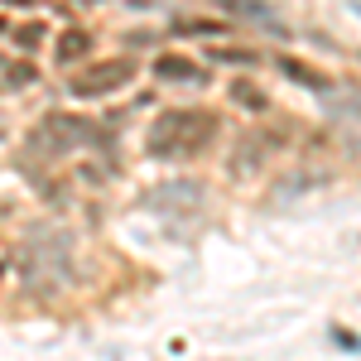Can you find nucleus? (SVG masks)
Masks as SVG:
<instances>
[{
    "label": "nucleus",
    "mask_w": 361,
    "mask_h": 361,
    "mask_svg": "<svg viewBox=\"0 0 361 361\" xmlns=\"http://www.w3.org/2000/svg\"><path fill=\"white\" fill-rule=\"evenodd\" d=\"M217 140V116L212 111H193V106H173V111H159L154 126H149V154L154 159H169V154H197Z\"/></svg>",
    "instance_id": "obj_1"
},
{
    "label": "nucleus",
    "mask_w": 361,
    "mask_h": 361,
    "mask_svg": "<svg viewBox=\"0 0 361 361\" xmlns=\"http://www.w3.org/2000/svg\"><path fill=\"white\" fill-rule=\"evenodd\" d=\"M87 140H97V126L82 121V116H68V111H54L39 121V130H29V145L39 154H63V149H78Z\"/></svg>",
    "instance_id": "obj_2"
},
{
    "label": "nucleus",
    "mask_w": 361,
    "mask_h": 361,
    "mask_svg": "<svg viewBox=\"0 0 361 361\" xmlns=\"http://www.w3.org/2000/svg\"><path fill=\"white\" fill-rule=\"evenodd\" d=\"M135 63L130 58H111V63H92V68H82V73H73V82H68V92L73 97H82V102H92V97H111V92H121L126 82H135Z\"/></svg>",
    "instance_id": "obj_3"
},
{
    "label": "nucleus",
    "mask_w": 361,
    "mask_h": 361,
    "mask_svg": "<svg viewBox=\"0 0 361 361\" xmlns=\"http://www.w3.org/2000/svg\"><path fill=\"white\" fill-rule=\"evenodd\" d=\"M226 97H231L236 106H246V111H265V106H270V97H265L260 87L250 82V78H236V82H226Z\"/></svg>",
    "instance_id": "obj_4"
},
{
    "label": "nucleus",
    "mask_w": 361,
    "mask_h": 361,
    "mask_svg": "<svg viewBox=\"0 0 361 361\" xmlns=\"http://www.w3.org/2000/svg\"><path fill=\"white\" fill-rule=\"evenodd\" d=\"M154 73H159V78H169V82H183V78H188V82H197V78H202L193 63H188V58H178V54H164L159 63H154Z\"/></svg>",
    "instance_id": "obj_5"
},
{
    "label": "nucleus",
    "mask_w": 361,
    "mask_h": 361,
    "mask_svg": "<svg viewBox=\"0 0 361 361\" xmlns=\"http://www.w3.org/2000/svg\"><path fill=\"white\" fill-rule=\"evenodd\" d=\"M87 49H92V34H87V29H68V34L58 39V63H78Z\"/></svg>",
    "instance_id": "obj_6"
},
{
    "label": "nucleus",
    "mask_w": 361,
    "mask_h": 361,
    "mask_svg": "<svg viewBox=\"0 0 361 361\" xmlns=\"http://www.w3.org/2000/svg\"><path fill=\"white\" fill-rule=\"evenodd\" d=\"M241 145H246V149H241V154H236V169H241V173H246V169L255 164V159H265V154H270V149H275V135H246V140H241Z\"/></svg>",
    "instance_id": "obj_7"
},
{
    "label": "nucleus",
    "mask_w": 361,
    "mask_h": 361,
    "mask_svg": "<svg viewBox=\"0 0 361 361\" xmlns=\"http://www.w3.org/2000/svg\"><path fill=\"white\" fill-rule=\"evenodd\" d=\"M217 5L231 10V15H250V20H275V10L265 0H217Z\"/></svg>",
    "instance_id": "obj_8"
},
{
    "label": "nucleus",
    "mask_w": 361,
    "mask_h": 361,
    "mask_svg": "<svg viewBox=\"0 0 361 361\" xmlns=\"http://www.w3.org/2000/svg\"><path fill=\"white\" fill-rule=\"evenodd\" d=\"M212 63H241V68H255L260 54H255V49H212Z\"/></svg>",
    "instance_id": "obj_9"
},
{
    "label": "nucleus",
    "mask_w": 361,
    "mask_h": 361,
    "mask_svg": "<svg viewBox=\"0 0 361 361\" xmlns=\"http://www.w3.org/2000/svg\"><path fill=\"white\" fill-rule=\"evenodd\" d=\"M197 193H202L197 183H178V188H159V193H149V202H154V207H164V202H173V197H188V202H197Z\"/></svg>",
    "instance_id": "obj_10"
},
{
    "label": "nucleus",
    "mask_w": 361,
    "mask_h": 361,
    "mask_svg": "<svg viewBox=\"0 0 361 361\" xmlns=\"http://www.w3.org/2000/svg\"><path fill=\"white\" fill-rule=\"evenodd\" d=\"M279 68L294 78V82H308V87H328V78H318V73H308L304 63H294V58H279Z\"/></svg>",
    "instance_id": "obj_11"
},
{
    "label": "nucleus",
    "mask_w": 361,
    "mask_h": 361,
    "mask_svg": "<svg viewBox=\"0 0 361 361\" xmlns=\"http://www.w3.org/2000/svg\"><path fill=\"white\" fill-rule=\"evenodd\" d=\"M226 25H217V20H178V25H173V34H183V39H188V34H222Z\"/></svg>",
    "instance_id": "obj_12"
},
{
    "label": "nucleus",
    "mask_w": 361,
    "mask_h": 361,
    "mask_svg": "<svg viewBox=\"0 0 361 361\" xmlns=\"http://www.w3.org/2000/svg\"><path fill=\"white\" fill-rule=\"evenodd\" d=\"M15 44H20V49H39V44H44V25H39V20L20 25L15 29Z\"/></svg>",
    "instance_id": "obj_13"
},
{
    "label": "nucleus",
    "mask_w": 361,
    "mask_h": 361,
    "mask_svg": "<svg viewBox=\"0 0 361 361\" xmlns=\"http://www.w3.org/2000/svg\"><path fill=\"white\" fill-rule=\"evenodd\" d=\"M5 68H10V73H5V87H25L29 78H34V68H29V63H5Z\"/></svg>",
    "instance_id": "obj_14"
},
{
    "label": "nucleus",
    "mask_w": 361,
    "mask_h": 361,
    "mask_svg": "<svg viewBox=\"0 0 361 361\" xmlns=\"http://www.w3.org/2000/svg\"><path fill=\"white\" fill-rule=\"evenodd\" d=\"M5 5H29V0H5Z\"/></svg>",
    "instance_id": "obj_15"
}]
</instances>
